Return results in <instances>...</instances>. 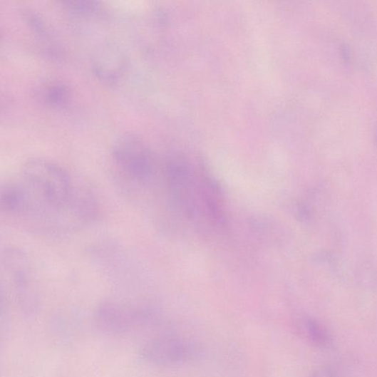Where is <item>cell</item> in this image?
I'll use <instances>...</instances> for the list:
<instances>
[{
	"label": "cell",
	"instance_id": "cell-1",
	"mask_svg": "<svg viewBox=\"0 0 377 377\" xmlns=\"http://www.w3.org/2000/svg\"><path fill=\"white\" fill-rule=\"evenodd\" d=\"M6 215L30 231L58 235L82 229L98 214L93 191L58 164L32 159L10 181Z\"/></svg>",
	"mask_w": 377,
	"mask_h": 377
},
{
	"label": "cell",
	"instance_id": "cell-2",
	"mask_svg": "<svg viewBox=\"0 0 377 377\" xmlns=\"http://www.w3.org/2000/svg\"><path fill=\"white\" fill-rule=\"evenodd\" d=\"M113 162L123 187L133 195L152 184L156 161L152 151L139 137H122L114 146Z\"/></svg>",
	"mask_w": 377,
	"mask_h": 377
},
{
	"label": "cell",
	"instance_id": "cell-3",
	"mask_svg": "<svg viewBox=\"0 0 377 377\" xmlns=\"http://www.w3.org/2000/svg\"><path fill=\"white\" fill-rule=\"evenodd\" d=\"M1 261V297L14 299L22 314H34L38 294L29 257L24 252L10 247L3 252Z\"/></svg>",
	"mask_w": 377,
	"mask_h": 377
},
{
	"label": "cell",
	"instance_id": "cell-4",
	"mask_svg": "<svg viewBox=\"0 0 377 377\" xmlns=\"http://www.w3.org/2000/svg\"><path fill=\"white\" fill-rule=\"evenodd\" d=\"M160 312L156 307L141 302L108 299L100 303L95 313L96 326L105 334L124 335L128 332L158 323Z\"/></svg>",
	"mask_w": 377,
	"mask_h": 377
},
{
	"label": "cell",
	"instance_id": "cell-5",
	"mask_svg": "<svg viewBox=\"0 0 377 377\" xmlns=\"http://www.w3.org/2000/svg\"><path fill=\"white\" fill-rule=\"evenodd\" d=\"M201 349L193 341L171 332H163L148 340L141 350L142 358L158 366L181 365L196 359Z\"/></svg>",
	"mask_w": 377,
	"mask_h": 377
},
{
	"label": "cell",
	"instance_id": "cell-6",
	"mask_svg": "<svg viewBox=\"0 0 377 377\" xmlns=\"http://www.w3.org/2000/svg\"><path fill=\"white\" fill-rule=\"evenodd\" d=\"M300 330L306 340L316 347L324 348L331 343L328 330L315 319L304 318L301 322Z\"/></svg>",
	"mask_w": 377,
	"mask_h": 377
},
{
	"label": "cell",
	"instance_id": "cell-7",
	"mask_svg": "<svg viewBox=\"0 0 377 377\" xmlns=\"http://www.w3.org/2000/svg\"><path fill=\"white\" fill-rule=\"evenodd\" d=\"M41 98L49 106L63 108L71 103V91L63 83L53 82L43 87Z\"/></svg>",
	"mask_w": 377,
	"mask_h": 377
},
{
	"label": "cell",
	"instance_id": "cell-8",
	"mask_svg": "<svg viewBox=\"0 0 377 377\" xmlns=\"http://www.w3.org/2000/svg\"><path fill=\"white\" fill-rule=\"evenodd\" d=\"M62 6L72 12L81 14H91L98 11L100 6L98 2L93 1H63L60 3Z\"/></svg>",
	"mask_w": 377,
	"mask_h": 377
},
{
	"label": "cell",
	"instance_id": "cell-9",
	"mask_svg": "<svg viewBox=\"0 0 377 377\" xmlns=\"http://www.w3.org/2000/svg\"><path fill=\"white\" fill-rule=\"evenodd\" d=\"M312 377H338V376L330 368L324 367L315 371Z\"/></svg>",
	"mask_w": 377,
	"mask_h": 377
},
{
	"label": "cell",
	"instance_id": "cell-10",
	"mask_svg": "<svg viewBox=\"0 0 377 377\" xmlns=\"http://www.w3.org/2000/svg\"><path fill=\"white\" fill-rule=\"evenodd\" d=\"M341 54L342 57L344 61H348L350 59V51L348 48L344 44V46H341Z\"/></svg>",
	"mask_w": 377,
	"mask_h": 377
},
{
	"label": "cell",
	"instance_id": "cell-11",
	"mask_svg": "<svg viewBox=\"0 0 377 377\" xmlns=\"http://www.w3.org/2000/svg\"><path fill=\"white\" fill-rule=\"evenodd\" d=\"M376 142H377V130H376Z\"/></svg>",
	"mask_w": 377,
	"mask_h": 377
}]
</instances>
